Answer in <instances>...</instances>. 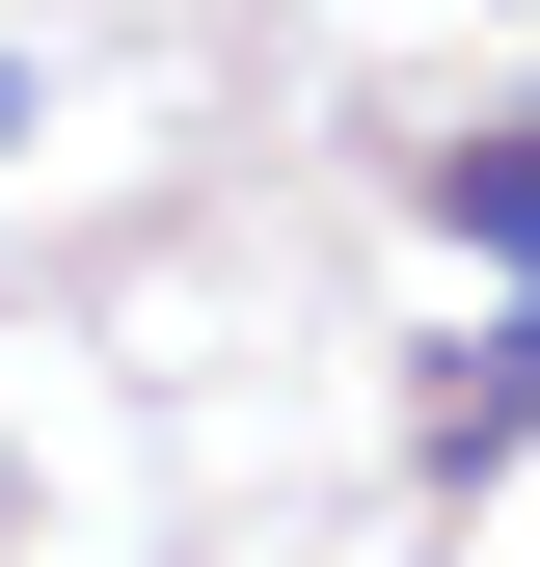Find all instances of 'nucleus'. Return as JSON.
I'll return each instance as SVG.
<instances>
[{"label": "nucleus", "mask_w": 540, "mask_h": 567, "mask_svg": "<svg viewBox=\"0 0 540 567\" xmlns=\"http://www.w3.org/2000/svg\"><path fill=\"white\" fill-rule=\"evenodd\" d=\"M513 433H540V298H513L487 351H433V405H405V460H433V486H487Z\"/></svg>", "instance_id": "1"}, {"label": "nucleus", "mask_w": 540, "mask_h": 567, "mask_svg": "<svg viewBox=\"0 0 540 567\" xmlns=\"http://www.w3.org/2000/svg\"><path fill=\"white\" fill-rule=\"evenodd\" d=\"M433 217H459V244H487V270H513V298H540V109H513V135H433Z\"/></svg>", "instance_id": "2"}]
</instances>
